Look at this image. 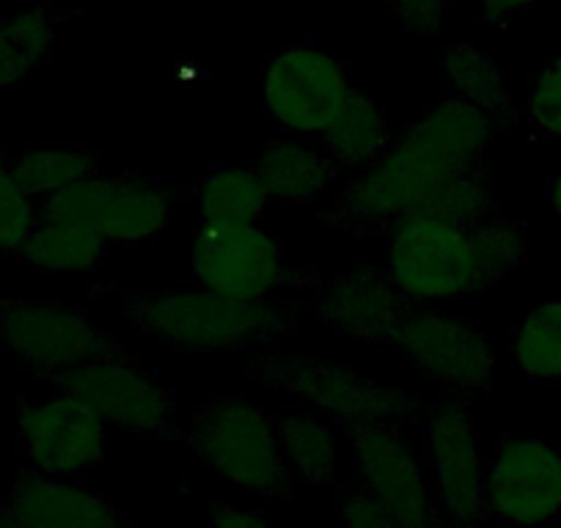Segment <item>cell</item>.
I'll return each mask as SVG.
<instances>
[{
	"label": "cell",
	"mask_w": 561,
	"mask_h": 528,
	"mask_svg": "<svg viewBox=\"0 0 561 528\" xmlns=\"http://www.w3.org/2000/svg\"><path fill=\"white\" fill-rule=\"evenodd\" d=\"M499 124L479 107L444 96L393 141L391 152L350 180L331 209V223L355 237L386 234L404 215L421 213L449 176L484 165Z\"/></svg>",
	"instance_id": "6da1fadb"
},
{
	"label": "cell",
	"mask_w": 561,
	"mask_h": 528,
	"mask_svg": "<svg viewBox=\"0 0 561 528\" xmlns=\"http://www.w3.org/2000/svg\"><path fill=\"white\" fill-rule=\"evenodd\" d=\"M528 231L515 220L460 226L404 215L386 231V267L413 303H451L488 295L526 262Z\"/></svg>",
	"instance_id": "7a4b0ae2"
},
{
	"label": "cell",
	"mask_w": 561,
	"mask_h": 528,
	"mask_svg": "<svg viewBox=\"0 0 561 528\" xmlns=\"http://www.w3.org/2000/svg\"><path fill=\"white\" fill-rule=\"evenodd\" d=\"M304 306L242 303L204 287H180L171 292H129L122 311L140 336L154 338L185 353L248 349L280 338L298 320Z\"/></svg>",
	"instance_id": "3957f363"
},
{
	"label": "cell",
	"mask_w": 561,
	"mask_h": 528,
	"mask_svg": "<svg viewBox=\"0 0 561 528\" xmlns=\"http://www.w3.org/2000/svg\"><path fill=\"white\" fill-rule=\"evenodd\" d=\"M245 377L314 408L339 424L342 433L355 427L402 429L419 413V402L402 388L386 386L360 369L314 355H253L245 366Z\"/></svg>",
	"instance_id": "277c9868"
},
{
	"label": "cell",
	"mask_w": 561,
	"mask_h": 528,
	"mask_svg": "<svg viewBox=\"0 0 561 528\" xmlns=\"http://www.w3.org/2000/svg\"><path fill=\"white\" fill-rule=\"evenodd\" d=\"M213 477L270 501L293 498L295 479L280 457L273 413L240 393L215 397L182 433Z\"/></svg>",
	"instance_id": "5b68a950"
},
{
	"label": "cell",
	"mask_w": 561,
	"mask_h": 528,
	"mask_svg": "<svg viewBox=\"0 0 561 528\" xmlns=\"http://www.w3.org/2000/svg\"><path fill=\"white\" fill-rule=\"evenodd\" d=\"M353 89L347 61L309 42L280 47L264 64V111L293 138H322Z\"/></svg>",
	"instance_id": "8992f818"
},
{
	"label": "cell",
	"mask_w": 561,
	"mask_h": 528,
	"mask_svg": "<svg viewBox=\"0 0 561 528\" xmlns=\"http://www.w3.org/2000/svg\"><path fill=\"white\" fill-rule=\"evenodd\" d=\"M193 271L198 287L242 303H264L280 292L322 284L314 273L289 267L278 240L262 223L237 229L202 226L193 242Z\"/></svg>",
	"instance_id": "52a82bcc"
},
{
	"label": "cell",
	"mask_w": 561,
	"mask_h": 528,
	"mask_svg": "<svg viewBox=\"0 0 561 528\" xmlns=\"http://www.w3.org/2000/svg\"><path fill=\"white\" fill-rule=\"evenodd\" d=\"M0 342L47 380L91 360L124 358L100 320L50 300L0 298Z\"/></svg>",
	"instance_id": "ba28073f"
},
{
	"label": "cell",
	"mask_w": 561,
	"mask_h": 528,
	"mask_svg": "<svg viewBox=\"0 0 561 528\" xmlns=\"http://www.w3.org/2000/svg\"><path fill=\"white\" fill-rule=\"evenodd\" d=\"M53 386L80 397L105 418V424L111 422L147 438L182 435L174 388L160 382L152 371L135 366L127 355L75 366L58 375Z\"/></svg>",
	"instance_id": "9c48e42d"
},
{
	"label": "cell",
	"mask_w": 561,
	"mask_h": 528,
	"mask_svg": "<svg viewBox=\"0 0 561 528\" xmlns=\"http://www.w3.org/2000/svg\"><path fill=\"white\" fill-rule=\"evenodd\" d=\"M18 433L23 460L47 477L78 479L105 460V418L61 388L18 402Z\"/></svg>",
	"instance_id": "30bf717a"
},
{
	"label": "cell",
	"mask_w": 561,
	"mask_h": 528,
	"mask_svg": "<svg viewBox=\"0 0 561 528\" xmlns=\"http://www.w3.org/2000/svg\"><path fill=\"white\" fill-rule=\"evenodd\" d=\"M484 515L512 528L561 520V449L539 438L495 444L484 477Z\"/></svg>",
	"instance_id": "8fae6325"
},
{
	"label": "cell",
	"mask_w": 561,
	"mask_h": 528,
	"mask_svg": "<svg viewBox=\"0 0 561 528\" xmlns=\"http://www.w3.org/2000/svg\"><path fill=\"white\" fill-rule=\"evenodd\" d=\"M424 468L444 526L473 528L484 515L488 460L462 400H444L424 422Z\"/></svg>",
	"instance_id": "7c38bea8"
},
{
	"label": "cell",
	"mask_w": 561,
	"mask_h": 528,
	"mask_svg": "<svg viewBox=\"0 0 561 528\" xmlns=\"http://www.w3.org/2000/svg\"><path fill=\"white\" fill-rule=\"evenodd\" d=\"M317 322L333 336L371 347H393L415 303L391 282L382 264L355 259L311 303Z\"/></svg>",
	"instance_id": "4fadbf2b"
},
{
	"label": "cell",
	"mask_w": 561,
	"mask_h": 528,
	"mask_svg": "<svg viewBox=\"0 0 561 528\" xmlns=\"http://www.w3.org/2000/svg\"><path fill=\"white\" fill-rule=\"evenodd\" d=\"M393 347L455 397L482 393L493 382V338L444 311L415 309L404 320Z\"/></svg>",
	"instance_id": "5bb4252c"
},
{
	"label": "cell",
	"mask_w": 561,
	"mask_h": 528,
	"mask_svg": "<svg viewBox=\"0 0 561 528\" xmlns=\"http://www.w3.org/2000/svg\"><path fill=\"white\" fill-rule=\"evenodd\" d=\"M353 446L364 487L402 528H446L435 504L424 460L397 427H355L344 433Z\"/></svg>",
	"instance_id": "9a60e30c"
},
{
	"label": "cell",
	"mask_w": 561,
	"mask_h": 528,
	"mask_svg": "<svg viewBox=\"0 0 561 528\" xmlns=\"http://www.w3.org/2000/svg\"><path fill=\"white\" fill-rule=\"evenodd\" d=\"M3 501L36 528H133L124 512L89 484L31 468L14 477Z\"/></svg>",
	"instance_id": "2e32d148"
},
{
	"label": "cell",
	"mask_w": 561,
	"mask_h": 528,
	"mask_svg": "<svg viewBox=\"0 0 561 528\" xmlns=\"http://www.w3.org/2000/svg\"><path fill=\"white\" fill-rule=\"evenodd\" d=\"M176 204V187L163 176H111V193L96 231L107 245H140L174 226Z\"/></svg>",
	"instance_id": "e0dca14e"
},
{
	"label": "cell",
	"mask_w": 561,
	"mask_h": 528,
	"mask_svg": "<svg viewBox=\"0 0 561 528\" xmlns=\"http://www.w3.org/2000/svg\"><path fill=\"white\" fill-rule=\"evenodd\" d=\"M253 171L270 202L298 204V207L320 202L339 174L336 163L322 149L306 138L293 136L264 144Z\"/></svg>",
	"instance_id": "ac0fdd59"
},
{
	"label": "cell",
	"mask_w": 561,
	"mask_h": 528,
	"mask_svg": "<svg viewBox=\"0 0 561 528\" xmlns=\"http://www.w3.org/2000/svg\"><path fill=\"white\" fill-rule=\"evenodd\" d=\"M393 141L397 136L386 107L364 89H353L339 116L322 133V152L336 169H360L386 158Z\"/></svg>",
	"instance_id": "d6986e66"
},
{
	"label": "cell",
	"mask_w": 561,
	"mask_h": 528,
	"mask_svg": "<svg viewBox=\"0 0 561 528\" xmlns=\"http://www.w3.org/2000/svg\"><path fill=\"white\" fill-rule=\"evenodd\" d=\"M78 9L31 7L0 23V89H18L50 58L56 34Z\"/></svg>",
	"instance_id": "ffe728a7"
},
{
	"label": "cell",
	"mask_w": 561,
	"mask_h": 528,
	"mask_svg": "<svg viewBox=\"0 0 561 528\" xmlns=\"http://www.w3.org/2000/svg\"><path fill=\"white\" fill-rule=\"evenodd\" d=\"M270 198L253 165H213L196 185V207L207 229H237L253 226L267 209Z\"/></svg>",
	"instance_id": "44dd1931"
},
{
	"label": "cell",
	"mask_w": 561,
	"mask_h": 528,
	"mask_svg": "<svg viewBox=\"0 0 561 528\" xmlns=\"http://www.w3.org/2000/svg\"><path fill=\"white\" fill-rule=\"evenodd\" d=\"M107 242L94 226L69 220H36L20 256L53 276H91L105 262Z\"/></svg>",
	"instance_id": "7402d4cb"
},
{
	"label": "cell",
	"mask_w": 561,
	"mask_h": 528,
	"mask_svg": "<svg viewBox=\"0 0 561 528\" xmlns=\"http://www.w3.org/2000/svg\"><path fill=\"white\" fill-rule=\"evenodd\" d=\"M446 96L488 113L501 129L512 122V100L499 61L473 45H451L440 56Z\"/></svg>",
	"instance_id": "603a6c76"
},
{
	"label": "cell",
	"mask_w": 561,
	"mask_h": 528,
	"mask_svg": "<svg viewBox=\"0 0 561 528\" xmlns=\"http://www.w3.org/2000/svg\"><path fill=\"white\" fill-rule=\"evenodd\" d=\"M280 457L295 482L322 484L333 477L339 462L336 435L309 411H287L275 416Z\"/></svg>",
	"instance_id": "cb8c5ba5"
},
{
	"label": "cell",
	"mask_w": 561,
	"mask_h": 528,
	"mask_svg": "<svg viewBox=\"0 0 561 528\" xmlns=\"http://www.w3.org/2000/svg\"><path fill=\"white\" fill-rule=\"evenodd\" d=\"M9 174L31 198H50L53 193L75 185L91 174H100V154L91 149L31 147L7 163Z\"/></svg>",
	"instance_id": "d4e9b609"
},
{
	"label": "cell",
	"mask_w": 561,
	"mask_h": 528,
	"mask_svg": "<svg viewBox=\"0 0 561 528\" xmlns=\"http://www.w3.org/2000/svg\"><path fill=\"white\" fill-rule=\"evenodd\" d=\"M512 355L528 380H561V300H545L517 320Z\"/></svg>",
	"instance_id": "484cf974"
},
{
	"label": "cell",
	"mask_w": 561,
	"mask_h": 528,
	"mask_svg": "<svg viewBox=\"0 0 561 528\" xmlns=\"http://www.w3.org/2000/svg\"><path fill=\"white\" fill-rule=\"evenodd\" d=\"M413 215H433V218L451 220V223L460 226H479L501 218L499 204H495L493 196V185H490L484 165L449 176L433 193V198L421 207V213Z\"/></svg>",
	"instance_id": "4316f807"
},
{
	"label": "cell",
	"mask_w": 561,
	"mask_h": 528,
	"mask_svg": "<svg viewBox=\"0 0 561 528\" xmlns=\"http://www.w3.org/2000/svg\"><path fill=\"white\" fill-rule=\"evenodd\" d=\"M107 193H111V176L91 174L85 180L75 182V185L64 187V191L53 193L50 198H45L39 215L53 220H69V223H85L96 229V220H100L102 207H105Z\"/></svg>",
	"instance_id": "83f0119b"
},
{
	"label": "cell",
	"mask_w": 561,
	"mask_h": 528,
	"mask_svg": "<svg viewBox=\"0 0 561 528\" xmlns=\"http://www.w3.org/2000/svg\"><path fill=\"white\" fill-rule=\"evenodd\" d=\"M36 220H39L36 202L14 182L7 165H0V256L23 253Z\"/></svg>",
	"instance_id": "f1b7e54d"
},
{
	"label": "cell",
	"mask_w": 561,
	"mask_h": 528,
	"mask_svg": "<svg viewBox=\"0 0 561 528\" xmlns=\"http://www.w3.org/2000/svg\"><path fill=\"white\" fill-rule=\"evenodd\" d=\"M526 118L539 136L561 141V53L534 78L526 96Z\"/></svg>",
	"instance_id": "f546056e"
},
{
	"label": "cell",
	"mask_w": 561,
	"mask_h": 528,
	"mask_svg": "<svg viewBox=\"0 0 561 528\" xmlns=\"http://www.w3.org/2000/svg\"><path fill=\"white\" fill-rule=\"evenodd\" d=\"M339 528H402L397 517L360 484L342 487L336 498Z\"/></svg>",
	"instance_id": "4dcf8cb0"
},
{
	"label": "cell",
	"mask_w": 561,
	"mask_h": 528,
	"mask_svg": "<svg viewBox=\"0 0 561 528\" xmlns=\"http://www.w3.org/2000/svg\"><path fill=\"white\" fill-rule=\"evenodd\" d=\"M408 34L430 36L438 34L446 14L451 9V0H377Z\"/></svg>",
	"instance_id": "1f68e13d"
},
{
	"label": "cell",
	"mask_w": 561,
	"mask_h": 528,
	"mask_svg": "<svg viewBox=\"0 0 561 528\" xmlns=\"http://www.w3.org/2000/svg\"><path fill=\"white\" fill-rule=\"evenodd\" d=\"M209 528H273V523L256 509H245V506L237 504H220L209 515Z\"/></svg>",
	"instance_id": "d6a6232c"
},
{
	"label": "cell",
	"mask_w": 561,
	"mask_h": 528,
	"mask_svg": "<svg viewBox=\"0 0 561 528\" xmlns=\"http://www.w3.org/2000/svg\"><path fill=\"white\" fill-rule=\"evenodd\" d=\"M542 0H477V12L484 23H504L515 14L539 7Z\"/></svg>",
	"instance_id": "836d02e7"
},
{
	"label": "cell",
	"mask_w": 561,
	"mask_h": 528,
	"mask_svg": "<svg viewBox=\"0 0 561 528\" xmlns=\"http://www.w3.org/2000/svg\"><path fill=\"white\" fill-rule=\"evenodd\" d=\"M0 528H36V526L25 520V517H20L7 501L0 498Z\"/></svg>",
	"instance_id": "e575fe53"
},
{
	"label": "cell",
	"mask_w": 561,
	"mask_h": 528,
	"mask_svg": "<svg viewBox=\"0 0 561 528\" xmlns=\"http://www.w3.org/2000/svg\"><path fill=\"white\" fill-rule=\"evenodd\" d=\"M548 204H550V209L556 213V218L561 220V171L553 176V182H550V187H548Z\"/></svg>",
	"instance_id": "d590c367"
},
{
	"label": "cell",
	"mask_w": 561,
	"mask_h": 528,
	"mask_svg": "<svg viewBox=\"0 0 561 528\" xmlns=\"http://www.w3.org/2000/svg\"><path fill=\"white\" fill-rule=\"evenodd\" d=\"M0 165H7V158H3V147H0Z\"/></svg>",
	"instance_id": "8d00e7d4"
}]
</instances>
